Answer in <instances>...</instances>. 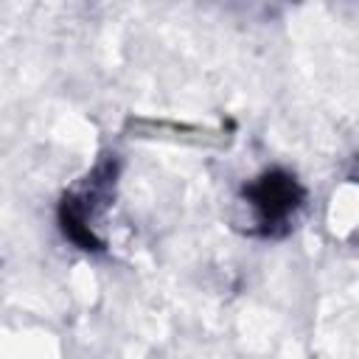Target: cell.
<instances>
[{"mask_svg": "<svg viewBox=\"0 0 359 359\" xmlns=\"http://www.w3.org/2000/svg\"><path fill=\"white\" fill-rule=\"evenodd\" d=\"M306 202L300 182L286 171H266L244 185L241 205L250 216V230L258 236H283L294 227Z\"/></svg>", "mask_w": 359, "mask_h": 359, "instance_id": "6da1fadb", "label": "cell"}, {"mask_svg": "<svg viewBox=\"0 0 359 359\" xmlns=\"http://www.w3.org/2000/svg\"><path fill=\"white\" fill-rule=\"evenodd\" d=\"M115 191V160H104L76 191H70L59 208L65 236L81 250L101 247V219L112 202Z\"/></svg>", "mask_w": 359, "mask_h": 359, "instance_id": "7a4b0ae2", "label": "cell"}]
</instances>
